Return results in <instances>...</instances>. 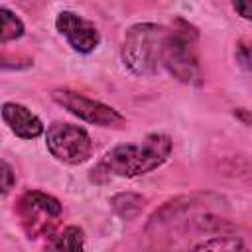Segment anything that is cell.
<instances>
[{
	"mask_svg": "<svg viewBox=\"0 0 252 252\" xmlns=\"http://www.w3.org/2000/svg\"><path fill=\"white\" fill-rule=\"evenodd\" d=\"M45 148L59 163L81 165L93 156L91 134L73 122L55 120L45 130Z\"/></svg>",
	"mask_w": 252,
	"mask_h": 252,
	"instance_id": "277c9868",
	"label": "cell"
},
{
	"mask_svg": "<svg viewBox=\"0 0 252 252\" xmlns=\"http://www.w3.org/2000/svg\"><path fill=\"white\" fill-rule=\"evenodd\" d=\"M61 211H63L61 201L39 189L26 191L18 201V213L32 236L47 230L49 228L47 222H53L61 215Z\"/></svg>",
	"mask_w": 252,
	"mask_h": 252,
	"instance_id": "8992f818",
	"label": "cell"
},
{
	"mask_svg": "<svg viewBox=\"0 0 252 252\" xmlns=\"http://www.w3.org/2000/svg\"><path fill=\"white\" fill-rule=\"evenodd\" d=\"M0 20H2V30H0V43L2 45L20 39L26 33V26H24L22 18L14 10H10L8 6H0Z\"/></svg>",
	"mask_w": 252,
	"mask_h": 252,
	"instance_id": "7c38bea8",
	"label": "cell"
},
{
	"mask_svg": "<svg viewBox=\"0 0 252 252\" xmlns=\"http://www.w3.org/2000/svg\"><path fill=\"white\" fill-rule=\"evenodd\" d=\"M49 252H85V232L77 224L59 230L49 244Z\"/></svg>",
	"mask_w": 252,
	"mask_h": 252,
	"instance_id": "9c48e42d",
	"label": "cell"
},
{
	"mask_svg": "<svg viewBox=\"0 0 252 252\" xmlns=\"http://www.w3.org/2000/svg\"><path fill=\"white\" fill-rule=\"evenodd\" d=\"M51 98L63 110H67L69 114L77 116L79 120H83L87 124L100 126V128H114V130H120L126 126V116L120 114L114 106L104 104L96 98L85 96L73 89L57 87L51 91Z\"/></svg>",
	"mask_w": 252,
	"mask_h": 252,
	"instance_id": "5b68a950",
	"label": "cell"
},
{
	"mask_svg": "<svg viewBox=\"0 0 252 252\" xmlns=\"http://www.w3.org/2000/svg\"><path fill=\"white\" fill-rule=\"evenodd\" d=\"M232 10H234L240 18L252 22V0H234V2H232Z\"/></svg>",
	"mask_w": 252,
	"mask_h": 252,
	"instance_id": "9a60e30c",
	"label": "cell"
},
{
	"mask_svg": "<svg viewBox=\"0 0 252 252\" xmlns=\"http://www.w3.org/2000/svg\"><path fill=\"white\" fill-rule=\"evenodd\" d=\"M171 152H173V140L163 132H152L138 144L114 146L91 171L93 181L98 175L104 177L116 175L128 179L148 175L154 169L161 167L171 158Z\"/></svg>",
	"mask_w": 252,
	"mask_h": 252,
	"instance_id": "6da1fadb",
	"label": "cell"
},
{
	"mask_svg": "<svg viewBox=\"0 0 252 252\" xmlns=\"http://www.w3.org/2000/svg\"><path fill=\"white\" fill-rule=\"evenodd\" d=\"M234 116L238 120H242L246 126H252V112L246 110V108H234Z\"/></svg>",
	"mask_w": 252,
	"mask_h": 252,
	"instance_id": "2e32d148",
	"label": "cell"
},
{
	"mask_svg": "<svg viewBox=\"0 0 252 252\" xmlns=\"http://www.w3.org/2000/svg\"><path fill=\"white\" fill-rule=\"evenodd\" d=\"M167 26L156 22L132 24L122 39L120 59L134 77H154L163 67V47L167 39Z\"/></svg>",
	"mask_w": 252,
	"mask_h": 252,
	"instance_id": "7a4b0ae2",
	"label": "cell"
},
{
	"mask_svg": "<svg viewBox=\"0 0 252 252\" xmlns=\"http://www.w3.org/2000/svg\"><path fill=\"white\" fill-rule=\"evenodd\" d=\"M55 30L67 39L73 51L89 55L100 45V32L94 22L79 16L77 12L63 10L55 18Z\"/></svg>",
	"mask_w": 252,
	"mask_h": 252,
	"instance_id": "52a82bcc",
	"label": "cell"
},
{
	"mask_svg": "<svg viewBox=\"0 0 252 252\" xmlns=\"http://www.w3.org/2000/svg\"><path fill=\"white\" fill-rule=\"evenodd\" d=\"M163 69L183 85H201L199 32L187 20L177 18L167 32L163 47Z\"/></svg>",
	"mask_w": 252,
	"mask_h": 252,
	"instance_id": "3957f363",
	"label": "cell"
},
{
	"mask_svg": "<svg viewBox=\"0 0 252 252\" xmlns=\"http://www.w3.org/2000/svg\"><path fill=\"white\" fill-rule=\"evenodd\" d=\"M0 110H2L4 124L8 126V130L14 136H18L22 140H35L39 136H45V124L28 106L14 102V100H6V102H2Z\"/></svg>",
	"mask_w": 252,
	"mask_h": 252,
	"instance_id": "ba28073f",
	"label": "cell"
},
{
	"mask_svg": "<svg viewBox=\"0 0 252 252\" xmlns=\"http://www.w3.org/2000/svg\"><path fill=\"white\" fill-rule=\"evenodd\" d=\"M2 169H0V177H2V195L6 197L12 189H14V185H16V173H14V169H12V165L6 161V159H2V165H0Z\"/></svg>",
	"mask_w": 252,
	"mask_h": 252,
	"instance_id": "5bb4252c",
	"label": "cell"
},
{
	"mask_svg": "<svg viewBox=\"0 0 252 252\" xmlns=\"http://www.w3.org/2000/svg\"><path fill=\"white\" fill-rule=\"evenodd\" d=\"M189 252H250L242 238L232 234H217L191 246Z\"/></svg>",
	"mask_w": 252,
	"mask_h": 252,
	"instance_id": "30bf717a",
	"label": "cell"
},
{
	"mask_svg": "<svg viewBox=\"0 0 252 252\" xmlns=\"http://www.w3.org/2000/svg\"><path fill=\"white\" fill-rule=\"evenodd\" d=\"M234 61L240 69L252 71V39H238L234 45Z\"/></svg>",
	"mask_w": 252,
	"mask_h": 252,
	"instance_id": "4fadbf2b",
	"label": "cell"
},
{
	"mask_svg": "<svg viewBox=\"0 0 252 252\" xmlns=\"http://www.w3.org/2000/svg\"><path fill=\"white\" fill-rule=\"evenodd\" d=\"M146 205V199L138 193H132V191H122V193H116L112 199H110V207L112 211L124 219V220H134L142 209Z\"/></svg>",
	"mask_w": 252,
	"mask_h": 252,
	"instance_id": "8fae6325",
	"label": "cell"
}]
</instances>
